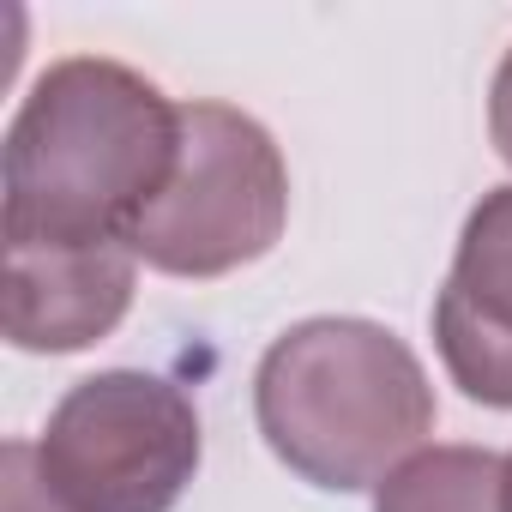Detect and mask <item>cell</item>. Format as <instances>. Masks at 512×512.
<instances>
[{
  "label": "cell",
  "instance_id": "obj_7",
  "mask_svg": "<svg viewBox=\"0 0 512 512\" xmlns=\"http://www.w3.org/2000/svg\"><path fill=\"white\" fill-rule=\"evenodd\" d=\"M374 512H506V458L482 446H422L374 488Z\"/></svg>",
  "mask_w": 512,
  "mask_h": 512
},
{
  "label": "cell",
  "instance_id": "obj_8",
  "mask_svg": "<svg viewBox=\"0 0 512 512\" xmlns=\"http://www.w3.org/2000/svg\"><path fill=\"white\" fill-rule=\"evenodd\" d=\"M0 512H73L43 464H37V440H7V452H0Z\"/></svg>",
  "mask_w": 512,
  "mask_h": 512
},
{
  "label": "cell",
  "instance_id": "obj_1",
  "mask_svg": "<svg viewBox=\"0 0 512 512\" xmlns=\"http://www.w3.org/2000/svg\"><path fill=\"white\" fill-rule=\"evenodd\" d=\"M181 151V103L145 73L73 55L37 73L7 127V241H127ZM133 247V241H127Z\"/></svg>",
  "mask_w": 512,
  "mask_h": 512
},
{
  "label": "cell",
  "instance_id": "obj_10",
  "mask_svg": "<svg viewBox=\"0 0 512 512\" xmlns=\"http://www.w3.org/2000/svg\"><path fill=\"white\" fill-rule=\"evenodd\" d=\"M506 512H512V452H506Z\"/></svg>",
  "mask_w": 512,
  "mask_h": 512
},
{
  "label": "cell",
  "instance_id": "obj_3",
  "mask_svg": "<svg viewBox=\"0 0 512 512\" xmlns=\"http://www.w3.org/2000/svg\"><path fill=\"white\" fill-rule=\"evenodd\" d=\"M290 217V169L278 139L229 109V103H181V151L133 223V253L169 278H223L278 247Z\"/></svg>",
  "mask_w": 512,
  "mask_h": 512
},
{
  "label": "cell",
  "instance_id": "obj_5",
  "mask_svg": "<svg viewBox=\"0 0 512 512\" xmlns=\"http://www.w3.org/2000/svg\"><path fill=\"white\" fill-rule=\"evenodd\" d=\"M133 272L139 253L127 241H7V344L31 356L91 350L127 320Z\"/></svg>",
  "mask_w": 512,
  "mask_h": 512
},
{
  "label": "cell",
  "instance_id": "obj_6",
  "mask_svg": "<svg viewBox=\"0 0 512 512\" xmlns=\"http://www.w3.org/2000/svg\"><path fill=\"white\" fill-rule=\"evenodd\" d=\"M434 344L464 398L512 410V187L482 193L464 217L452 278L434 302Z\"/></svg>",
  "mask_w": 512,
  "mask_h": 512
},
{
  "label": "cell",
  "instance_id": "obj_4",
  "mask_svg": "<svg viewBox=\"0 0 512 512\" xmlns=\"http://www.w3.org/2000/svg\"><path fill=\"white\" fill-rule=\"evenodd\" d=\"M37 464L73 512H169L199 470V410L163 374L109 368L55 404Z\"/></svg>",
  "mask_w": 512,
  "mask_h": 512
},
{
  "label": "cell",
  "instance_id": "obj_2",
  "mask_svg": "<svg viewBox=\"0 0 512 512\" xmlns=\"http://www.w3.org/2000/svg\"><path fill=\"white\" fill-rule=\"evenodd\" d=\"M253 416L278 464L302 482L380 488L434 434V386L416 350L374 320H302L253 374Z\"/></svg>",
  "mask_w": 512,
  "mask_h": 512
},
{
  "label": "cell",
  "instance_id": "obj_9",
  "mask_svg": "<svg viewBox=\"0 0 512 512\" xmlns=\"http://www.w3.org/2000/svg\"><path fill=\"white\" fill-rule=\"evenodd\" d=\"M488 133H494V151L512 163V49L494 73V91H488Z\"/></svg>",
  "mask_w": 512,
  "mask_h": 512
}]
</instances>
